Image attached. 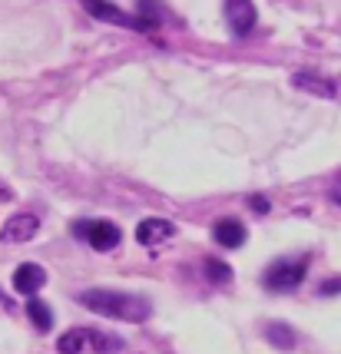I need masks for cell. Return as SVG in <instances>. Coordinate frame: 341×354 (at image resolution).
<instances>
[{
    "mask_svg": "<svg viewBox=\"0 0 341 354\" xmlns=\"http://www.w3.org/2000/svg\"><path fill=\"white\" fill-rule=\"evenodd\" d=\"M202 272H205V278H209V281H216V285H225V281H232V268H229L225 262H219V259H205Z\"/></svg>",
    "mask_w": 341,
    "mask_h": 354,
    "instance_id": "15",
    "label": "cell"
},
{
    "mask_svg": "<svg viewBox=\"0 0 341 354\" xmlns=\"http://www.w3.org/2000/svg\"><path fill=\"white\" fill-rule=\"evenodd\" d=\"M83 3V10L100 20V24H116V27H126V30L133 33H146V37H153V30L142 24L136 14H126L123 7H116V3H109V0H80Z\"/></svg>",
    "mask_w": 341,
    "mask_h": 354,
    "instance_id": "4",
    "label": "cell"
},
{
    "mask_svg": "<svg viewBox=\"0 0 341 354\" xmlns=\"http://www.w3.org/2000/svg\"><path fill=\"white\" fill-rule=\"evenodd\" d=\"M338 179H341V172H338Z\"/></svg>",
    "mask_w": 341,
    "mask_h": 354,
    "instance_id": "21",
    "label": "cell"
},
{
    "mask_svg": "<svg viewBox=\"0 0 341 354\" xmlns=\"http://www.w3.org/2000/svg\"><path fill=\"white\" fill-rule=\"evenodd\" d=\"M27 318H30V324L37 331H50V328H53V311H50L37 295L27 298Z\"/></svg>",
    "mask_w": 341,
    "mask_h": 354,
    "instance_id": "12",
    "label": "cell"
},
{
    "mask_svg": "<svg viewBox=\"0 0 341 354\" xmlns=\"http://www.w3.org/2000/svg\"><path fill=\"white\" fill-rule=\"evenodd\" d=\"M331 202H338V205H341V179L335 183V189H331Z\"/></svg>",
    "mask_w": 341,
    "mask_h": 354,
    "instance_id": "19",
    "label": "cell"
},
{
    "mask_svg": "<svg viewBox=\"0 0 341 354\" xmlns=\"http://www.w3.org/2000/svg\"><path fill=\"white\" fill-rule=\"evenodd\" d=\"M77 301L86 311H93L100 318H113V322H133L140 324L153 315V305L142 295H126V292H109V288H90L80 292Z\"/></svg>",
    "mask_w": 341,
    "mask_h": 354,
    "instance_id": "1",
    "label": "cell"
},
{
    "mask_svg": "<svg viewBox=\"0 0 341 354\" xmlns=\"http://www.w3.org/2000/svg\"><path fill=\"white\" fill-rule=\"evenodd\" d=\"M225 20H229V27L239 40H246L248 33L255 30V7H252V0H225Z\"/></svg>",
    "mask_w": 341,
    "mask_h": 354,
    "instance_id": "6",
    "label": "cell"
},
{
    "mask_svg": "<svg viewBox=\"0 0 341 354\" xmlns=\"http://www.w3.org/2000/svg\"><path fill=\"white\" fill-rule=\"evenodd\" d=\"M47 285V272L40 268L37 262H24V265H17V272H14V288L17 295H37L40 288Z\"/></svg>",
    "mask_w": 341,
    "mask_h": 354,
    "instance_id": "9",
    "label": "cell"
},
{
    "mask_svg": "<svg viewBox=\"0 0 341 354\" xmlns=\"http://www.w3.org/2000/svg\"><path fill=\"white\" fill-rule=\"evenodd\" d=\"M149 27V30H159V24H163V10H159V3L156 0H140V14H136Z\"/></svg>",
    "mask_w": 341,
    "mask_h": 354,
    "instance_id": "16",
    "label": "cell"
},
{
    "mask_svg": "<svg viewBox=\"0 0 341 354\" xmlns=\"http://www.w3.org/2000/svg\"><path fill=\"white\" fill-rule=\"evenodd\" d=\"M3 199H10V192H0V202H3Z\"/></svg>",
    "mask_w": 341,
    "mask_h": 354,
    "instance_id": "20",
    "label": "cell"
},
{
    "mask_svg": "<svg viewBox=\"0 0 341 354\" xmlns=\"http://www.w3.org/2000/svg\"><path fill=\"white\" fill-rule=\"evenodd\" d=\"M248 209H252V212H259V216H268L272 202L265 199V196H248Z\"/></svg>",
    "mask_w": 341,
    "mask_h": 354,
    "instance_id": "17",
    "label": "cell"
},
{
    "mask_svg": "<svg viewBox=\"0 0 341 354\" xmlns=\"http://www.w3.org/2000/svg\"><path fill=\"white\" fill-rule=\"evenodd\" d=\"M246 239H248V229L232 216L219 218L216 225H212V242L222 245V248H242L246 245Z\"/></svg>",
    "mask_w": 341,
    "mask_h": 354,
    "instance_id": "8",
    "label": "cell"
},
{
    "mask_svg": "<svg viewBox=\"0 0 341 354\" xmlns=\"http://www.w3.org/2000/svg\"><path fill=\"white\" fill-rule=\"evenodd\" d=\"M73 239L86 242L96 252H113L123 242V232L116 222H107V218H80L73 222Z\"/></svg>",
    "mask_w": 341,
    "mask_h": 354,
    "instance_id": "3",
    "label": "cell"
},
{
    "mask_svg": "<svg viewBox=\"0 0 341 354\" xmlns=\"http://www.w3.org/2000/svg\"><path fill=\"white\" fill-rule=\"evenodd\" d=\"M265 338H268V344H275L279 351H292L295 348V331L288 328V324H282V322L265 324Z\"/></svg>",
    "mask_w": 341,
    "mask_h": 354,
    "instance_id": "13",
    "label": "cell"
},
{
    "mask_svg": "<svg viewBox=\"0 0 341 354\" xmlns=\"http://www.w3.org/2000/svg\"><path fill=\"white\" fill-rule=\"evenodd\" d=\"M37 232H40V218L33 216V212H17V216H10L3 222L0 242L3 245H24V242H30Z\"/></svg>",
    "mask_w": 341,
    "mask_h": 354,
    "instance_id": "5",
    "label": "cell"
},
{
    "mask_svg": "<svg viewBox=\"0 0 341 354\" xmlns=\"http://www.w3.org/2000/svg\"><path fill=\"white\" fill-rule=\"evenodd\" d=\"M292 86L302 93H311V96H322V100H335V96H338V83L318 77V73H295Z\"/></svg>",
    "mask_w": 341,
    "mask_h": 354,
    "instance_id": "10",
    "label": "cell"
},
{
    "mask_svg": "<svg viewBox=\"0 0 341 354\" xmlns=\"http://www.w3.org/2000/svg\"><path fill=\"white\" fill-rule=\"evenodd\" d=\"M322 295H335L341 292V278H328V281H322V288H318Z\"/></svg>",
    "mask_w": 341,
    "mask_h": 354,
    "instance_id": "18",
    "label": "cell"
},
{
    "mask_svg": "<svg viewBox=\"0 0 341 354\" xmlns=\"http://www.w3.org/2000/svg\"><path fill=\"white\" fill-rule=\"evenodd\" d=\"M172 235H176V222H169V218L153 216V218H140V225H136V242L146 248L163 245Z\"/></svg>",
    "mask_w": 341,
    "mask_h": 354,
    "instance_id": "7",
    "label": "cell"
},
{
    "mask_svg": "<svg viewBox=\"0 0 341 354\" xmlns=\"http://www.w3.org/2000/svg\"><path fill=\"white\" fill-rule=\"evenodd\" d=\"M86 344L93 354H120L126 348L120 335H109V331H90L86 328Z\"/></svg>",
    "mask_w": 341,
    "mask_h": 354,
    "instance_id": "11",
    "label": "cell"
},
{
    "mask_svg": "<svg viewBox=\"0 0 341 354\" xmlns=\"http://www.w3.org/2000/svg\"><path fill=\"white\" fill-rule=\"evenodd\" d=\"M83 344H86V328H70L66 335L57 338V351L60 354H83Z\"/></svg>",
    "mask_w": 341,
    "mask_h": 354,
    "instance_id": "14",
    "label": "cell"
},
{
    "mask_svg": "<svg viewBox=\"0 0 341 354\" xmlns=\"http://www.w3.org/2000/svg\"><path fill=\"white\" fill-rule=\"evenodd\" d=\"M308 265H311L308 252H302V255H295V259H279V262H272L265 268L262 285L268 292H279V295L295 292V288L305 281V275H308Z\"/></svg>",
    "mask_w": 341,
    "mask_h": 354,
    "instance_id": "2",
    "label": "cell"
}]
</instances>
